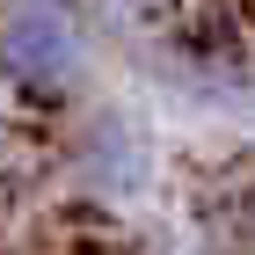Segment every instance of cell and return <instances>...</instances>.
Listing matches in <instances>:
<instances>
[{"mask_svg":"<svg viewBox=\"0 0 255 255\" xmlns=\"http://www.w3.org/2000/svg\"><path fill=\"white\" fill-rule=\"evenodd\" d=\"M0 80L29 102H59L80 80V29L59 0H15L0 15Z\"/></svg>","mask_w":255,"mask_h":255,"instance_id":"obj_1","label":"cell"},{"mask_svg":"<svg viewBox=\"0 0 255 255\" xmlns=\"http://www.w3.org/2000/svg\"><path fill=\"white\" fill-rule=\"evenodd\" d=\"M146 168H153V153H146V138H138L131 124L95 117L80 131V175H88L95 197H131L138 182H146Z\"/></svg>","mask_w":255,"mask_h":255,"instance_id":"obj_2","label":"cell"},{"mask_svg":"<svg viewBox=\"0 0 255 255\" xmlns=\"http://www.w3.org/2000/svg\"><path fill=\"white\" fill-rule=\"evenodd\" d=\"M248 204H255V182H248Z\"/></svg>","mask_w":255,"mask_h":255,"instance_id":"obj_3","label":"cell"}]
</instances>
